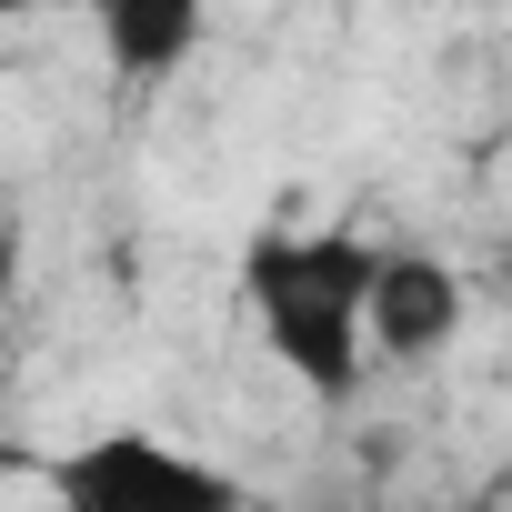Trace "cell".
<instances>
[{
    "instance_id": "obj_1",
    "label": "cell",
    "mask_w": 512,
    "mask_h": 512,
    "mask_svg": "<svg viewBox=\"0 0 512 512\" xmlns=\"http://www.w3.org/2000/svg\"><path fill=\"white\" fill-rule=\"evenodd\" d=\"M372 292H382V241L362 231H251L241 241V312L262 332V352L312 392V402H352L362 362H372Z\"/></svg>"
},
{
    "instance_id": "obj_2",
    "label": "cell",
    "mask_w": 512,
    "mask_h": 512,
    "mask_svg": "<svg viewBox=\"0 0 512 512\" xmlns=\"http://www.w3.org/2000/svg\"><path fill=\"white\" fill-rule=\"evenodd\" d=\"M41 482L61 512H262L241 472L171 432H91L61 462H41Z\"/></svg>"
},
{
    "instance_id": "obj_3",
    "label": "cell",
    "mask_w": 512,
    "mask_h": 512,
    "mask_svg": "<svg viewBox=\"0 0 512 512\" xmlns=\"http://www.w3.org/2000/svg\"><path fill=\"white\" fill-rule=\"evenodd\" d=\"M462 272L442 251H382V292H372V352L382 362H432L462 342Z\"/></svg>"
},
{
    "instance_id": "obj_4",
    "label": "cell",
    "mask_w": 512,
    "mask_h": 512,
    "mask_svg": "<svg viewBox=\"0 0 512 512\" xmlns=\"http://www.w3.org/2000/svg\"><path fill=\"white\" fill-rule=\"evenodd\" d=\"M91 21H101L111 81H121V91H161V81L201 51L211 0H91Z\"/></svg>"
},
{
    "instance_id": "obj_5",
    "label": "cell",
    "mask_w": 512,
    "mask_h": 512,
    "mask_svg": "<svg viewBox=\"0 0 512 512\" xmlns=\"http://www.w3.org/2000/svg\"><path fill=\"white\" fill-rule=\"evenodd\" d=\"M0 11H31V0H0Z\"/></svg>"
}]
</instances>
